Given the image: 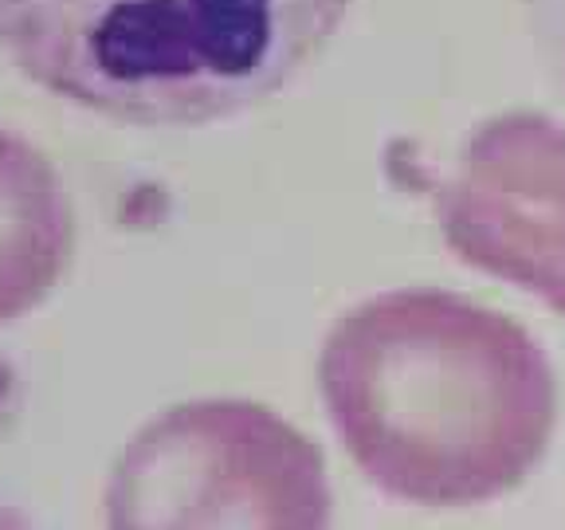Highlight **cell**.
Instances as JSON below:
<instances>
[{"label": "cell", "mask_w": 565, "mask_h": 530, "mask_svg": "<svg viewBox=\"0 0 565 530\" xmlns=\"http://www.w3.org/2000/svg\"><path fill=\"white\" fill-rule=\"evenodd\" d=\"M318 389L358 471L428 511L483 507L526 484L557 424L539 338L436 287L381 292L338 315Z\"/></svg>", "instance_id": "1"}, {"label": "cell", "mask_w": 565, "mask_h": 530, "mask_svg": "<svg viewBox=\"0 0 565 530\" xmlns=\"http://www.w3.org/2000/svg\"><path fill=\"white\" fill-rule=\"evenodd\" d=\"M353 0H0V47L47 95L130 126H204L291 87Z\"/></svg>", "instance_id": "2"}, {"label": "cell", "mask_w": 565, "mask_h": 530, "mask_svg": "<svg viewBox=\"0 0 565 530\" xmlns=\"http://www.w3.org/2000/svg\"><path fill=\"white\" fill-rule=\"evenodd\" d=\"M327 459L256 401H185L153 416L106 479V530H330Z\"/></svg>", "instance_id": "3"}, {"label": "cell", "mask_w": 565, "mask_h": 530, "mask_svg": "<svg viewBox=\"0 0 565 530\" xmlns=\"http://www.w3.org/2000/svg\"><path fill=\"white\" fill-rule=\"evenodd\" d=\"M448 247L463 264L565 315V126L503 115L463 138L436 189Z\"/></svg>", "instance_id": "4"}, {"label": "cell", "mask_w": 565, "mask_h": 530, "mask_svg": "<svg viewBox=\"0 0 565 530\" xmlns=\"http://www.w3.org/2000/svg\"><path fill=\"white\" fill-rule=\"evenodd\" d=\"M75 216L52 161L0 130V327L28 315L63 279Z\"/></svg>", "instance_id": "5"}, {"label": "cell", "mask_w": 565, "mask_h": 530, "mask_svg": "<svg viewBox=\"0 0 565 530\" xmlns=\"http://www.w3.org/2000/svg\"><path fill=\"white\" fill-rule=\"evenodd\" d=\"M530 44L539 52L542 75L565 103V0H522Z\"/></svg>", "instance_id": "6"}]
</instances>
